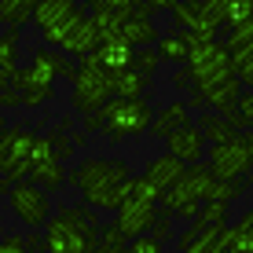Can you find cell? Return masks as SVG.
I'll return each instance as SVG.
<instances>
[{
    "mask_svg": "<svg viewBox=\"0 0 253 253\" xmlns=\"http://www.w3.org/2000/svg\"><path fill=\"white\" fill-rule=\"evenodd\" d=\"M158 63H165V59L158 55V48H147V51H136V70L143 77H154V70H158Z\"/></svg>",
    "mask_w": 253,
    "mask_h": 253,
    "instance_id": "cell-33",
    "label": "cell"
},
{
    "mask_svg": "<svg viewBox=\"0 0 253 253\" xmlns=\"http://www.w3.org/2000/svg\"><path fill=\"white\" fill-rule=\"evenodd\" d=\"M30 180L41 184V187H48V191H59L66 184V169H63V154H59V147H55V136H37Z\"/></svg>",
    "mask_w": 253,
    "mask_h": 253,
    "instance_id": "cell-13",
    "label": "cell"
},
{
    "mask_svg": "<svg viewBox=\"0 0 253 253\" xmlns=\"http://www.w3.org/2000/svg\"><path fill=\"white\" fill-rule=\"evenodd\" d=\"M128 253H165V246H162V239L158 235H139V239H132L128 242Z\"/></svg>",
    "mask_w": 253,
    "mask_h": 253,
    "instance_id": "cell-34",
    "label": "cell"
},
{
    "mask_svg": "<svg viewBox=\"0 0 253 253\" xmlns=\"http://www.w3.org/2000/svg\"><path fill=\"white\" fill-rule=\"evenodd\" d=\"M172 22L180 30H195V33H206V37H216V30H220V22L206 7V0H180L172 7Z\"/></svg>",
    "mask_w": 253,
    "mask_h": 253,
    "instance_id": "cell-15",
    "label": "cell"
},
{
    "mask_svg": "<svg viewBox=\"0 0 253 253\" xmlns=\"http://www.w3.org/2000/svg\"><path fill=\"white\" fill-rule=\"evenodd\" d=\"M143 7H151V11H172V7L180 4V0H139Z\"/></svg>",
    "mask_w": 253,
    "mask_h": 253,
    "instance_id": "cell-37",
    "label": "cell"
},
{
    "mask_svg": "<svg viewBox=\"0 0 253 253\" xmlns=\"http://www.w3.org/2000/svg\"><path fill=\"white\" fill-rule=\"evenodd\" d=\"M74 70L77 66H70V59L55 55L48 48H37L30 66L19 70V77H15V88L22 92V107L37 110L44 103H51L55 99V77H74Z\"/></svg>",
    "mask_w": 253,
    "mask_h": 253,
    "instance_id": "cell-3",
    "label": "cell"
},
{
    "mask_svg": "<svg viewBox=\"0 0 253 253\" xmlns=\"http://www.w3.org/2000/svg\"><path fill=\"white\" fill-rule=\"evenodd\" d=\"M33 147H37V136L26 132V128H7V132L0 136V172H4V191H11V184L30 180Z\"/></svg>",
    "mask_w": 253,
    "mask_h": 253,
    "instance_id": "cell-9",
    "label": "cell"
},
{
    "mask_svg": "<svg viewBox=\"0 0 253 253\" xmlns=\"http://www.w3.org/2000/svg\"><path fill=\"white\" fill-rule=\"evenodd\" d=\"M103 224L95 220L92 206H63L48 220L44 239L51 253H95Z\"/></svg>",
    "mask_w": 253,
    "mask_h": 253,
    "instance_id": "cell-2",
    "label": "cell"
},
{
    "mask_svg": "<svg viewBox=\"0 0 253 253\" xmlns=\"http://www.w3.org/2000/svg\"><path fill=\"white\" fill-rule=\"evenodd\" d=\"M158 202L162 191L151 184V176H132L125 191V202L118 209V224L128 239H139V235H151V228L158 224Z\"/></svg>",
    "mask_w": 253,
    "mask_h": 253,
    "instance_id": "cell-7",
    "label": "cell"
},
{
    "mask_svg": "<svg viewBox=\"0 0 253 253\" xmlns=\"http://www.w3.org/2000/svg\"><path fill=\"white\" fill-rule=\"evenodd\" d=\"M158 55L165 59V63H187L191 59V41H187V30H172V33H162V41L158 44Z\"/></svg>",
    "mask_w": 253,
    "mask_h": 253,
    "instance_id": "cell-25",
    "label": "cell"
},
{
    "mask_svg": "<svg viewBox=\"0 0 253 253\" xmlns=\"http://www.w3.org/2000/svg\"><path fill=\"white\" fill-rule=\"evenodd\" d=\"M81 15V4L77 0H41L37 11H33V26L41 30L44 44H59L66 33V26Z\"/></svg>",
    "mask_w": 253,
    "mask_h": 253,
    "instance_id": "cell-12",
    "label": "cell"
},
{
    "mask_svg": "<svg viewBox=\"0 0 253 253\" xmlns=\"http://www.w3.org/2000/svg\"><path fill=\"white\" fill-rule=\"evenodd\" d=\"M147 81H151V77H143L136 66H128V70H114V95H143Z\"/></svg>",
    "mask_w": 253,
    "mask_h": 253,
    "instance_id": "cell-27",
    "label": "cell"
},
{
    "mask_svg": "<svg viewBox=\"0 0 253 253\" xmlns=\"http://www.w3.org/2000/svg\"><path fill=\"white\" fill-rule=\"evenodd\" d=\"M70 180L81 191L84 206L118 213L121 202H125V191H128V180L132 176H128V165L121 158H81Z\"/></svg>",
    "mask_w": 253,
    "mask_h": 253,
    "instance_id": "cell-1",
    "label": "cell"
},
{
    "mask_svg": "<svg viewBox=\"0 0 253 253\" xmlns=\"http://www.w3.org/2000/svg\"><path fill=\"white\" fill-rule=\"evenodd\" d=\"M206 132L198 125H187V128H176L172 136H165V151L169 154H176L180 162H187V165H198L206 158Z\"/></svg>",
    "mask_w": 253,
    "mask_h": 253,
    "instance_id": "cell-16",
    "label": "cell"
},
{
    "mask_svg": "<svg viewBox=\"0 0 253 253\" xmlns=\"http://www.w3.org/2000/svg\"><path fill=\"white\" fill-rule=\"evenodd\" d=\"M184 172H187V162H180L176 154H169V151H165L162 158H154L151 165H147V176H151V184L158 187L162 195H165V191H169L172 184H176Z\"/></svg>",
    "mask_w": 253,
    "mask_h": 253,
    "instance_id": "cell-20",
    "label": "cell"
},
{
    "mask_svg": "<svg viewBox=\"0 0 253 253\" xmlns=\"http://www.w3.org/2000/svg\"><path fill=\"white\" fill-rule=\"evenodd\" d=\"M187 41H191L187 74H191V81H195V92H206V88H213L216 81L239 74V70H235V59H231V48L220 44L216 37L187 30Z\"/></svg>",
    "mask_w": 253,
    "mask_h": 253,
    "instance_id": "cell-4",
    "label": "cell"
},
{
    "mask_svg": "<svg viewBox=\"0 0 253 253\" xmlns=\"http://www.w3.org/2000/svg\"><path fill=\"white\" fill-rule=\"evenodd\" d=\"M242 139H246V143H250V151H253V128H246V132H242Z\"/></svg>",
    "mask_w": 253,
    "mask_h": 253,
    "instance_id": "cell-39",
    "label": "cell"
},
{
    "mask_svg": "<svg viewBox=\"0 0 253 253\" xmlns=\"http://www.w3.org/2000/svg\"><path fill=\"white\" fill-rule=\"evenodd\" d=\"M125 239L128 235L121 231V224H103V231H99V246H95V253H128L125 246Z\"/></svg>",
    "mask_w": 253,
    "mask_h": 253,
    "instance_id": "cell-29",
    "label": "cell"
},
{
    "mask_svg": "<svg viewBox=\"0 0 253 253\" xmlns=\"http://www.w3.org/2000/svg\"><path fill=\"white\" fill-rule=\"evenodd\" d=\"M41 0H0V22L7 26H26L33 19V11H37Z\"/></svg>",
    "mask_w": 253,
    "mask_h": 253,
    "instance_id": "cell-26",
    "label": "cell"
},
{
    "mask_svg": "<svg viewBox=\"0 0 253 253\" xmlns=\"http://www.w3.org/2000/svg\"><path fill=\"white\" fill-rule=\"evenodd\" d=\"M165 216H169V213H165ZM165 216H162V220L158 224H154V235H158V239L165 242V239H169V220H165Z\"/></svg>",
    "mask_w": 253,
    "mask_h": 253,
    "instance_id": "cell-38",
    "label": "cell"
},
{
    "mask_svg": "<svg viewBox=\"0 0 253 253\" xmlns=\"http://www.w3.org/2000/svg\"><path fill=\"white\" fill-rule=\"evenodd\" d=\"M74 92H70V103H74L77 114H95V110H103L110 99H114V70H107L103 63H95V59H81L74 70Z\"/></svg>",
    "mask_w": 253,
    "mask_h": 253,
    "instance_id": "cell-8",
    "label": "cell"
},
{
    "mask_svg": "<svg viewBox=\"0 0 253 253\" xmlns=\"http://www.w3.org/2000/svg\"><path fill=\"white\" fill-rule=\"evenodd\" d=\"M206 7L216 15V22L220 26H242L253 15V0H206Z\"/></svg>",
    "mask_w": 253,
    "mask_h": 253,
    "instance_id": "cell-24",
    "label": "cell"
},
{
    "mask_svg": "<svg viewBox=\"0 0 253 253\" xmlns=\"http://www.w3.org/2000/svg\"><path fill=\"white\" fill-rule=\"evenodd\" d=\"M19 30L22 26H7L4 37H0V77H4V88H11L15 77H19Z\"/></svg>",
    "mask_w": 253,
    "mask_h": 253,
    "instance_id": "cell-21",
    "label": "cell"
},
{
    "mask_svg": "<svg viewBox=\"0 0 253 253\" xmlns=\"http://www.w3.org/2000/svg\"><path fill=\"white\" fill-rule=\"evenodd\" d=\"M7 206H11V213L19 216V224H26L30 231L33 228H48V220H51V191L33 184V180L11 184Z\"/></svg>",
    "mask_w": 253,
    "mask_h": 253,
    "instance_id": "cell-10",
    "label": "cell"
},
{
    "mask_svg": "<svg viewBox=\"0 0 253 253\" xmlns=\"http://www.w3.org/2000/svg\"><path fill=\"white\" fill-rule=\"evenodd\" d=\"M99 44H103L99 26H95V19H92V15H84V11L66 26L63 41H59V48L70 51L74 59H88V55H95V51H99Z\"/></svg>",
    "mask_w": 253,
    "mask_h": 253,
    "instance_id": "cell-14",
    "label": "cell"
},
{
    "mask_svg": "<svg viewBox=\"0 0 253 253\" xmlns=\"http://www.w3.org/2000/svg\"><path fill=\"white\" fill-rule=\"evenodd\" d=\"M231 59H235V70H239L242 84L253 88V41H250V44H242V48H235Z\"/></svg>",
    "mask_w": 253,
    "mask_h": 253,
    "instance_id": "cell-31",
    "label": "cell"
},
{
    "mask_svg": "<svg viewBox=\"0 0 253 253\" xmlns=\"http://www.w3.org/2000/svg\"><path fill=\"white\" fill-rule=\"evenodd\" d=\"M99 118V132L107 139H136L154 125V110L143 95H114L103 110H95Z\"/></svg>",
    "mask_w": 253,
    "mask_h": 253,
    "instance_id": "cell-5",
    "label": "cell"
},
{
    "mask_svg": "<svg viewBox=\"0 0 253 253\" xmlns=\"http://www.w3.org/2000/svg\"><path fill=\"white\" fill-rule=\"evenodd\" d=\"M151 15H154L151 7H139L132 19L121 22V33H125L128 44H136V48H151V44H158V41H162V33H158V26H154Z\"/></svg>",
    "mask_w": 253,
    "mask_h": 253,
    "instance_id": "cell-18",
    "label": "cell"
},
{
    "mask_svg": "<svg viewBox=\"0 0 253 253\" xmlns=\"http://www.w3.org/2000/svg\"><path fill=\"white\" fill-rule=\"evenodd\" d=\"M228 213H231V202H206L202 213L195 216L191 224H198V228H216V224H228Z\"/></svg>",
    "mask_w": 253,
    "mask_h": 253,
    "instance_id": "cell-30",
    "label": "cell"
},
{
    "mask_svg": "<svg viewBox=\"0 0 253 253\" xmlns=\"http://www.w3.org/2000/svg\"><path fill=\"white\" fill-rule=\"evenodd\" d=\"M139 7H143L139 0H92V11H99V15H114L118 22L132 19Z\"/></svg>",
    "mask_w": 253,
    "mask_h": 253,
    "instance_id": "cell-28",
    "label": "cell"
},
{
    "mask_svg": "<svg viewBox=\"0 0 253 253\" xmlns=\"http://www.w3.org/2000/svg\"><path fill=\"white\" fill-rule=\"evenodd\" d=\"M209 169H213L216 180H231L239 184L242 176L253 169V151L246 139H228V143H213L209 147Z\"/></svg>",
    "mask_w": 253,
    "mask_h": 253,
    "instance_id": "cell-11",
    "label": "cell"
},
{
    "mask_svg": "<svg viewBox=\"0 0 253 253\" xmlns=\"http://www.w3.org/2000/svg\"><path fill=\"white\" fill-rule=\"evenodd\" d=\"M187 125H191V107H187L184 99H172L165 110H158V118H154L151 132L165 139V136H172V132H176V128H187Z\"/></svg>",
    "mask_w": 253,
    "mask_h": 253,
    "instance_id": "cell-23",
    "label": "cell"
},
{
    "mask_svg": "<svg viewBox=\"0 0 253 253\" xmlns=\"http://www.w3.org/2000/svg\"><path fill=\"white\" fill-rule=\"evenodd\" d=\"M0 253H30V239H22V235H7V239L0 242Z\"/></svg>",
    "mask_w": 253,
    "mask_h": 253,
    "instance_id": "cell-35",
    "label": "cell"
},
{
    "mask_svg": "<svg viewBox=\"0 0 253 253\" xmlns=\"http://www.w3.org/2000/svg\"><path fill=\"white\" fill-rule=\"evenodd\" d=\"M198 128L206 132L209 139V147L213 143H228V139H239V125L228 118V114H220V110H202V118H198Z\"/></svg>",
    "mask_w": 253,
    "mask_h": 253,
    "instance_id": "cell-22",
    "label": "cell"
},
{
    "mask_svg": "<svg viewBox=\"0 0 253 253\" xmlns=\"http://www.w3.org/2000/svg\"><path fill=\"white\" fill-rule=\"evenodd\" d=\"M213 187H216L213 169L198 162V165H191L184 176H180L176 184L162 195V209H165L169 216H180V220H195V216L202 213V206L209 202Z\"/></svg>",
    "mask_w": 253,
    "mask_h": 253,
    "instance_id": "cell-6",
    "label": "cell"
},
{
    "mask_svg": "<svg viewBox=\"0 0 253 253\" xmlns=\"http://www.w3.org/2000/svg\"><path fill=\"white\" fill-rule=\"evenodd\" d=\"M202 95V103H209L213 110H220V114H235L239 110V99H242V77L239 74H231V77H224V81H216L213 88H206V92H198Z\"/></svg>",
    "mask_w": 253,
    "mask_h": 253,
    "instance_id": "cell-17",
    "label": "cell"
},
{
    "mask_svg": "<svg viewBox=\"0 0 253 253\" xmlns=\"http://www.w3.org/2000/svg\"><path fill=\"white\" fill-rule=\"evenodd\" d=\"M0 107H7V110H11V107H22V92L15 88V84H11V88H4V95H0Z\"/></svg>",
    "mask_w": 253,
    "mask_h": 253,
    "instance_id": "cell-36",
    "label": "cell"
},
{
    "mask_svg": "<svg viewBox=\"0 0 253 253\" xmlns=\"http://www.w3.org/2000/svg\"><path fill=\"white\" fill-rule=\"evenodd\" d=\"M136 44H128L125 37H114V41H103L99 51H95V63H103L107 70H128V66H136Z\"/></svg>",
    "mask_w": 253,
    "mask_h": 253,
    "instance_id": "cell-19",
    "label": "cell"
},
{
    "mask_svg": "<svg viewBox=\"0 0 253 253\" xmlns=\"http://www.w3.org/2000/svg\"><path fill=\"white\" fill-rule=\"evenodd\" d=\"M231 121L239 125V132L253 128V88H246V92H242V99H239V110L231 114Z\"/></svg>",
    "mask_w": 253,
    "mask_h": 253,
    "instance_id": "cell-32",
    "label": "cell"
}]
</instances>
